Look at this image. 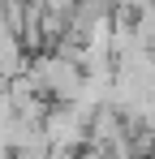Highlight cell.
<instances>
[{
  "instance_id": "3957f363",
  "label": "cell",
  "mask_w": 155,
  "mask_h": 159,
  "mask_svg": "<svg viewBox=\"0 0 155 159\" xmlns=\"http://www.w3.org/2000/svg\"><path fill=\"white\" fill-rule=\"evenodd\" d=\"M134 34H138V43H142L147 52H155V4L134 17Z\"/></svg>"
},
{
  "instance_id": "277c9868",
  "label": "cell",
  "mask_w": 155,
  "mask_h": 159,
  "mask_svg": "<svg viewBox=\"0 0 155 159\" xmlns=\"http://www.w3.org/2000/svg\"><path fill=\"white\" fill-rule=\"evenodd\" d=\"M9 159H17V155H9Z\"/></svg>"
},
{
  "instance_id": "6da1fadb",
  "label": "cell",
  "mask_w": 155,
  "mask_h": 159,
  "mask_svg": "<svg viewBox=\"0 0 155 159\" xmlns=\"http://www.w3.org/2000/svg\"><path fill=\"white\" fill-rule=\"evenodd\" d=\"M86 112L73 103H52L39 120V129L48 138V159H73L86 146Z\"/></svg>"
},
{
  "instance_id": "7a4b0ae2",
  "label": "cell",
  "mask_w": 155,
  "mask_h": 159,
  "mask_svg": "<svg viewBox=\"0 0 155 159\" xmlns=\"http://www.w3.org/2000/svg\"><path fill=\"white\" fill-rule=\"evenodd\" d=\"M26 60H30V52L22 48V39L13 34V30L0 26V82L17 78V73H26Z\"/></svg>"
}]
</instances>
